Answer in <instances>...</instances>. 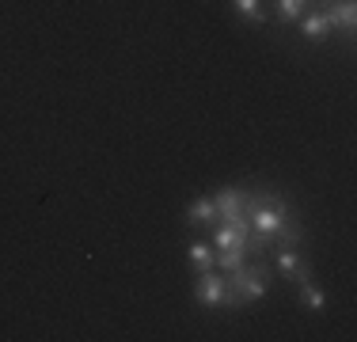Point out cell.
I'll return each mask as SVG.
<instances>
[{
	"label": "cell",
	"mask_w": 357,
	"mask_h": 342,
	"mask_svg": "<svg viewBox=\"0 0 357 342\" xmlns=\"http://www.w3.org/2000/svg\"><path fill=\"white\" fill-rule=\"evenodd\" d=\"M308 4H319L323 8V4H331V0H308Z\"/></svg>",
	"instance_id": "9a60e30c"
},
{
	"label": "cell",
	"mask_w": 357,
	"mask_h": 342,
	"mask_svg": "<svg viewBox=\"0 0 357 342\" xmlns=\"http://www.w3.org/2000/svg\"><path fill=\"white\" fill-rule=\"evenodd\" d=\"M194 297L206 308H228V281L220 270H202L194 281Z\"/></svg>",
	"instance_id": "3957f363"
},
{
	"label": "cell",
	"mask_w": 357,
	"mask_h": 342,
	"mask_svg": "<svg viewBox=\"0 0 357 342\" xmlns=\"http://www.w3.org/2000/svg\"><path fill=\"white\" fill-rule=\"evenodd\" d=\"M186 259H190L194 274H202V270H217V267H213L217 251H213V244H209V239H190V247H186Z\"/></svg>",
	"instance_id": "9c48e42d"
},
{
	"label": "cell",
	"mask_w": 357,
	"mask_h": 342,
	"mask_svg": "<svg viewBox=\"0 0 357 342\" xmlns=\"http://www.w3.org/2000/svg\"><path fill=\"white\" fill-rule=\"evenodd\" d=\"M296 293H301V308H304V312H323V308H327V293H323L312 278L296 281Z\"/></svg>",
	"instance_id": "7c38bea8"
},
{
	"label": "cell",
	"mask_w": 357,
	"mask_h": 342,
	"mask_svg": "<svg viewBox=\"0 0 357 342\" xmlns=\"http://www.w3.org/2000/svg\"><path fill=\"white\" fill-rule=\"evenodd\" d=\"M274 12L282 23H296L304 12H308V0H274Z\"/></svg>",
	"instance_id": "5bb4252c"
},
{
	"label": "cell",
	"mask_w": 357,
	"mask_h": 342,
	"mask_svg": "<svg viewBox=\"0 0 357 342\" xmlns=\"http://www.w3.org/2000/svg\"><path fill=\"white\" fill-rule=\"evenodd\" d=\"M323 15H327L331 31L354 34V27H357V4L354 0H331V4H323Z\"/></svg>",
	"instance_id": "8992f818"
},
{
	"label": "cell",
	"mask_w": 357,
	"mask_h": 342,
	"mask_svg": "<svg viewBox=\"0 0 357 342\" xmlns=\"http://www.w3.org/2000/svg\"><path fill=\"white\" fill-rule=\"evenodd\" d=\"M296 27L308 42H323L331 38V27H327V15H323V8H312V12H304L301 20H296Z\"/></svg>",
	"instance_id": "ba28073f"
},
{
	"label": "cell",
	"mask_w": 357,
	"mask_h": 342,
	"mask_svg": "<svg viewBox=\"0 0 357 342\" xmlns=\"http://www.w3.org/2000/svg\"><path fill=\"white\" fill-rule=\"evenodd\" d=\"M232 12L240 15L243 23H251V27H266V0H232Z\"/></svg>",
	"instance_id": "30bf717a"
},
{
	"label": "cell",
	"mask_w": 357,
	"mask_h": 342,
	"mask_svg": "<svg viewBox=\"0 0 357 342\" xmlns=\"http://www.w3.org/2000/svg\"><path fill=\"white\" fill-rule=\"evenodd\" d=\"M243 217H248V225H251V259H259V255L274 244V236L282 232V225L293 217V209H289V202L278 191H248V209H243Z\"/></svg>",
	"instance_id": "6da1fadb"
},
{
	"label": "cell",
	"mask_w": 357,
	"mask_h": 342,
	"mask_svg": "<svg viewBox=\"0 0 357 342\" xmlns=\"http://www.w3.org/2000/svg\"><path fill=\"white\" fill-rule=\"evenodd\" d=\"M213 205H217V221L243 217V209H248V191H240V186H220L213 194Z\"/></svg>",
	"instance_id": "5b68a950"
},
{
	"label": "cell",
	"mask_w": 357,
	"mask_h": 342,
	"mask_svg": "<svg viewBox=\"0 0 357 342\" xmlns=\"http://www.w3.org/2000/svg\"><path fill=\"white\" fill-rule=\"evenodd\" d=\"M274 244L278 247H301L304 244V225H301V217H296V213L282 225V232L274 236Z\"/></svg>",
	"instance_id": "4fadbf2b"
},
{
	"label": "cell",
	"mask_w": 357,
	"mask_h": 342,
	"mask_svg": "<svg viewBox=\"0 0 357 342\" xmlns=\"http://www.w3.org/2000/svg\"><path fill=\"white\" fill-rule=\"evenodd\" d=\"M225 281H228V308H243V304H255L270 293V285H274V267L259 255V259H248L240 270L225 274Z\"/></svg>",
	"instance_id": "7a4b0ae2"
},
{
	"label": "cell",
	"mask_w": 357,
	"mask_h": 342,
	"mask_svg": "<svg viewBox=\"0 0 357 342\" xmlns=\"http://www.w3.org/2000/svg\"><path fill=\"white\" fill-rule=\"evenodd\" d=\"M213 251H217L213 267H217L220 274H232V270H240L243 262L251 259V251H248V247H213Z\"/></svg>",
	"instance_id": "8fae6325"
},
{
	"label": "cell",
	"mask_w": 357,
	"mask_h": 342,
	"mask_svg": "<svg viewBox=\"0 0 357 342\" xmlns=\"http://www.w3.org/2000/svg\"><path fill=\"white\" fill-rule=\"evenodd\" d=\"M270 267H274V274H282L285 281H293V285H296V281H304V278H312V262L304 259L296 247H278V255H274Z\"/></svg>",
	"instance_id": "277c9868"
},
{
	"label": "cell",
	"mask_w": 357,
	"mask_h": 342,
	"mask_svg": "<svg viewBox=\"0 0 357 342\" xmlns=\"http://www.w3.org/2000/svg\"><path fill=\"white\" fill-rule=\"evenodd\" d=\"M183 221H186V225H194V228H213V221H217L213 194H202V198H194V202L183 209Z\"/></svg>",
	"instance_id": "52a82bcc"
}]
</instances>
